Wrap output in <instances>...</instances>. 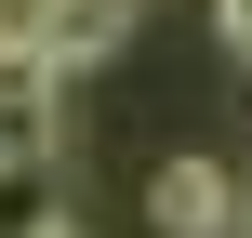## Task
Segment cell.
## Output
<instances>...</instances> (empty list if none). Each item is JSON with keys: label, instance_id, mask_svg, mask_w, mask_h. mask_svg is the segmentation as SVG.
I'll use <instances>...</instances> for the list:
<instances>
[{"label": "cell", "instance_id": "1", "mask_svg": "<svg viewBox=\"0 0 252 238\" xmlns=\"http://www.w3.org/2000/svg\"><path fill=\"white\" fill-rule=\"evenodd\" d=\"M66 159V66H40L27 40L0 53V172H53Z\"/></svg>", "mask_w": 252, "mask_h": 238}, {"label": "cell", "instance_id": "2", "mask_svg": "<svg viewBox=\"0 0 252 238\" xmlns=\"http://www.w3.org/2000/svg\"><path fill=\"white\" fill-rule=\"evenodd\" d=\"M146 225L159 238H239L252 225V185L226 159H159V172H146Z\"/></svg>", "mask_w": 252, "mask_h": 238}, {"label": "cell", "instance_id": "3", "mask_svg": "<svg viewBox=\"0 0 252 238\" xmlns=\"http://www.w3.org/2000/svg\"><path fill=\"white\" fill-rule=\"evenodd\" d=\"M133 13H146V0H40V40H27V53L80 79L93 53H120V40H133Z\"/></svg>", "mask_w": 252, "mask_h": 238}, {"label": "cell", "instance_id": "4", "mask_svg": "<svg viewBox=\"0 0 252 238\" xmlns=\"http://www.w3.org/2000/svg\"><path fill=\"white\" fill-rule=\"evenodd\" d=\"M40 225H66L53 172H0V238H40Z\"/></svg>", "mask_w": 252, "mask_h": 238}, {"label": "cell", "instance_id": "5", "mask_svg": "<svg viewBox=\"0 0 252 238\" xmlns=\"http://www.w3.org/2000/svg\"><path fill=\"white\" fill-rule=\"evenodd\" d=\"M213 53H226V66L252 79V0H213Z\"/></svg>", "mask_w": 252, "mask_h": 238}, {"label": "cell", "instance_id": "6", "mask_svg": "<svg viewBox=\"0 0 252 238\" xmlns=\"http://www.w3.org/2000/svg\"><path fill=\"white\" fill-rule=\"evenodd\" d=\"M40 238H93V225H80V212H66V225H40Z\"/></svg>", "mask_w": 252, "mask_h": 238}]
</instances>
